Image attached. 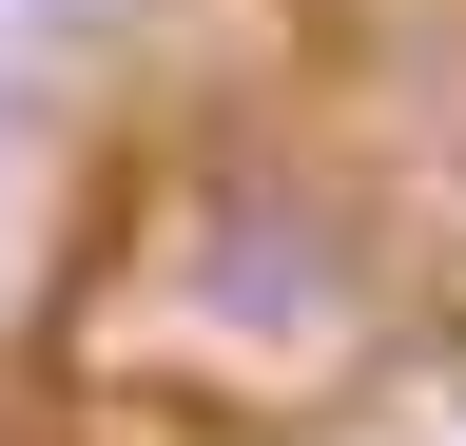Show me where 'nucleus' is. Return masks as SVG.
Listing matches in <instances>:
<instances>
[{
  "label": "nucleus",
  "instance_id": "nucleus-1",
  "mask_svg": "<svg viewBox=\"0 0 466 446\" xmlns=\"http://www.w3.org/2000/svg\"><path fill=\"white\" fill-rule=\"evenodd\" d=\"M408 311H428V233L350 175V155L291 117V97H195L156 155H137V213L97 233L78 272V350L97 388H137L175 427H291V408H350Z\"/></svg>",
  "mask_w": 466,
  "mask_h": 446
}]
</instances>
